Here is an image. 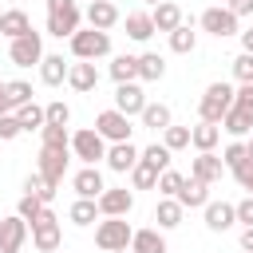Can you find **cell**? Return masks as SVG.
Instances as JSON below:
<instances>
[{
    "mask_svg": "<svg viewBox=\"0 0 253 253\" xmlns=\"http://www.w3.org/2000/svg\"><path fill=\"white\" fill-rule=\"evenodd\" d=\"M221 174H225V162H221V154H213V150H206V154H198V158L190 162V178H198V182H206V186L221 182Z\"/></svg>",
    "mask_w": 253,
    "mask_h": 253,
    "instance_id": "14",
    "label": "cell"
},
{
    "mask_svg": "<svg viewBox=\"0 0 253 253\" xmlns=\"http://www.w3.org/2000/svg\"><path fill=\"white\" fill-rule=\"evenodd\" d=\"M59 241H63V229H59L55 210L47 206V210L32 221V245H36L40 253H55V249H59Z\"/></svg>",
    "mask_w": 253,
    "mask_h": 253,
    "instance_id": "6",
    "label": "cell"
},
{
    "mask_svg": "<svg viewBox=\"0 0 253 253\" xmlns=\"http://www.w3.org/2000/svg\"><path fill=\"white\" fill-rule=\"evenodd\" d=\"M146 95H142V87L138 83H119L115 87V111H123L126 119H134V115H142L146 111Z\"/></svg>",
    "mask_w": 253,
    "mask_h": 253,
    "instance_id": "13",
    "label": "cell"
},
{
    "mask_svg": "<svg viewBox=\"0 0 253 253\" xmlns=\"http://www.w3.org/2000/svg\"><path fill=\"white\" fill-rule=\"evenodd\" d=\"M233 107H241V111H249V115H253V83H237Z\"/></svg>",
    "mask_w": 253,
    "mask_h": 253,
    "instance_id": "47",
    "label": "cell"
},
{
    "mask_svg": "<svg viewBox=\"0 0 253 253\" xmlns=\"http://www.w3.org/2000/svg\"><path fill=\"white\" fill-rule=\"evenodd\" d=\"M24 134V126H20V119H16V111H8V115H0V142H12V138H20Z\"/></svg>",
    "mask_w": 253,
    "mask_h": 253,
    "instance_id": "45",
    "label": "cell"
},
{
    "mask_svg": "<svg viewBox=\"0 0 253 253\" xmlns=\"http://www.w3.org/2000/svg\"><path fill=\"white\" fill-rule=\"evenodd\" d=\"M233 95H237V87H229V83H210V87H206V95H202V103H198V119H202V123H217V126H221L225 111L233 107Z\"/></svg>",
    "mask_w": 253,
    "mask_h": 253,
    "instance_id": "2",
    "label": "cell"
},
{
    "mask_svg": "<svg viewBox=\"0 0 253 253\" xmlns=\"http://www.w3.org/2000/svg\"><path fill=\"white\" fill-rule=\"evenodd\" d=\"M221 130H225L229 138H249V134H253V115L241 111V107H229L225 119H221Z\"/></svg>",
    "mask_w": 253,
    "mask_h": 253,
    "instance_id": "25",
    "label": "cell"
},
{
    "mask_svg": "<svg viewBox=\"0 0 253 253\" xmlns=\"http://www.w3.org/2000/svg\"><path fill=\"white\" fill-rule=\"evenodd\" d=\"M162 75H166V59L158 51H142L138 55V79L142 83H158Z\"/></svg>",
    "mask_w": 253,
    "mask_h": 253,
    "instance_id": "30",
    "label": "cell"
},
{
    "mask_svg": "<svg viewBox=\"0 0 253 253\" xmlns=\"http://www.w3.org/2000/svg\"><path fill=\"white\" fill-rule=\"evenodd\" d=\"M150 20H154V32H166V36L186 24V20H182V8H178L174 0H162L158 8H150Z\"/></svg>",
    "mask_w": 253,
    "mask_h": 253,
    "instance_id": "20",
    "label": "cell"
},
{
    "mask_svg": "<svg viewBox=\"0 0 253 253\" xmlns=\"http://www.w3.org/2000/svg\"><path fill=\"white\" fill-rule=\"evenodd\" d=\"M24 194H36V198H40V202H51V198H55V190H51V186H47V178H43V174H40V170H36V174H28V178H24Z\"/></svg>",
    "mask_w": 253,
    "mask_h": 253,
    "instance_id": "38",
    "label": "cell"
},
{
    "mask_svg": "<svg viewBox=\"0 0 253 253\" xmlns=\"http://www.w3.org/2000/svg\"><path fill=\"white\" fill-rule=\"evenodd\" d=\"M43 36L40 32H28V36H20V40H12L8 43V59L16 63V67H40L43 63Z\"/></svg>",
    "mask_w": 253,
    "mask_h": 253,
    "instance_id": "7",
    "label": "cell"
},
{
    "mask_svg": "<svg viewBox=\"0 0 253 253\" xmlns=\"http://www.w3.org/2000/svg\"><path fill=\"white\" fill-rule=\"evenodd\" d=\"M138 158H142V150H138L134 142H111V146H107V166H111L115 174L134 170V166H138Z\"/></svg>",
    "mask_w": 253,
    "mask_h": 253,
    "instance_id": "15",
    "label": "cell"
},
{
    "mask_svg": "<svg viewBox=\"0 0 253 253\" xmlns=\"http://www.w3.org/2000/svg\"><path fill=\"white\" fill-rule=\"evenodd\" d=\"M12 111V103H8V83L0 79V115H8Z\"/></svg>",
    "mask_w": 253,
    "mask_h": 253,
    "instance_id": "53",
    "label": "cell"
},
{
    "mask_svg": "<svg viewBox=\"0 0 253 253\" xmlns=\"http://www.w3.org/2000/svg\"><path fill=\"white\" fill-rule=\"evenodd\" d=\"M67 87H71V91H79V95L95 91V87H99V67H95V63H87V59H75V63H71V71H67Z\"/></svg>",
    "mask_w": 253,
    "mask_h": 253,
    "instance_id": "16",
    "label": "cell"
},
{
    "mask_svg": "<svg viewBox=\"0 0 253 253\" xmlns=\"http://www.w3.org/2000/svg\"><path fill=\"white\" fill-rule=\"evenodd\" d=\"M142 162H150V166H158V170H170V150H166L162 142H150V146L142 150Z\"/></svg>",
    "mask_w": 253,
    "mask_h": 253,
    "instance_id": "44",
    "label": "cell"
},
{
    "mask_svg": "<svg viewBox=\"0 0 253 253\" xmlns=\"http://www.w3.org/2000/svg\"><path fill=\"white\" fill-rule=\"evenodd\" d=\"M8 103H12V111L24 107V103H32V83H24V79H8Z\"/></svg>",
    "mask_w": 253,
    "mask_h": 253,
    "instance_id": "42",
    "label": "cell"
},
{
    "mask_svg": "<svg viewBox=\"0 0 253 253\" xmlns=\"http://www.w3.org/2000/svg\"><path fill=\"white\" fill-rule=\"evenodd\" d=\"M71 154H75L83 166H99V162H107V138H103L95 126H83V130L71 134Z\"/></svg>",
    "mask_w": 253,
    "mask_h": 253,
    "instance_id": "4",
    "label": "cell"
},
{
    "mask_svg": "<svg viewBox=\"0 0 253 253\" xmlns=\"http://www.w3.org/2000/svg\"><path fill=\"white\" fill-rule=\"evenodd\" d=\"M146 4H150V8H158V4H162V0H146Z\"/></svg>",
    "mask_w": 253,
    "mask_h": 253,
    "instance_id": "55",
    "label": "cell"
},
{
    "mask_svg": "<svg viewBox=\"0 0 253 253\" xmlns=\"http://www.w3.org/2000/svg\"><path fill=\"white\" fill-rule=\"evenodd\" d=\"M182 182H186V174H178V170H162V178H158V194H162V198H178Z\"/></svg>",
    "mask_w": 253,
    "mask_h": 253,
    "instance_id": "43",
    "label": "cell"
},
{
    "mask_svg": "<svg viewBox=\"0 0 253 253\" xmlns=\"http://www.w3.org/2000/svg\"><path fill=\"white\" fill-rule=\"evenodd\" d=\"M130 253H166V237H162V229H158V225H150V229H134V237H130Z\"/></svg>",
    "mask_w": 253,
    "mask_h": 253,
    "instance_id": "26",
    "label": "cell"
},
{
    "mask_svg": "<svg viewBox=\"0 0 253 253\" xmlns=\"http://www.w3.org/2000/svg\"><path fill=\"white\" fill-rule=\"evenodd\" d=\"M158 178H162V170L150 166V162H142V158H138V166L130 170V186H134V190H158Z\"/></svg>",
    "mask_w": 253,
    "mask_h": 253,
    "instance_id": "33",
    "label": "cell"
},
{
    "mask_svg": "<svg viewBox=\"0 0 253 253\" xmlns=\"http://www.w3.org/2000/svg\"><path fill=\"white\" fill-rule=\"evenodd\" d=\"M67 158H71V150L40 146V174L47 178V186H51V190H59V182H63V174H67Z\"/></svg>",
    "mask_w": 253,
    "mask_h": 253,
    "instance_id": "12",
    "label": "cell"
},
{
    "mask_svg": "<svg viewBox=\"0 0 253 253\" xmlns=\"http://www.w3.org/2000/svg\"><path fill=\"white\" fill-rule=\"evenodd\" d=\"M237 221H241V225H253V194H245V198L237 202Z\"/></svg>",
    "mask_w": 253,
    "mask_h": 253,
    "instance_id": "48",
    "label": "cell"
},
{
    "mask_svg": "<svg viewBox=\"0 0 253 253\" xmlns=\"http://www.w3.org/2000/svg\"><path fill=\"white\" fill-rule=\"evenodd\" d=\"M71 186H75V194H79V198H99V194L107 190V186H103V174H99V166H83V170H75Z\"/></svg>",
    "mask_w": 253,
    "mask_h": 253,
    "instance_id": "21",
    "label": "cell"
},
{
    "mask_svg": "<svg viewBox=\"0 0 253 253\" xmlns=\"http://www.w3.org/2000/svg\"><path fill=\"white\" fill-rule=\"evenodd\" d=\"M245 146H249V158H253V134H249V138H245Z\"/></svg>",
    "mask_w": 253,
    "mask_h": 253,
    "instance_id": "54",
    "label": "cell"
},
{
    "mask_svg": "<svg viewBox=\"0 0 253 253\" xmlns=\"http://www.w3.org/2000/svg\"><path fill=\"white\" fill-rule=\"evenodd\" d=\"M83 16H87V24H91V28H99V32H111V28L123 20V16H119V8H115L111 0H91Z\"/></svg>",
    "mask_w": 253,
    "mask_h": 253,
    "instance_id": "18",
    "label": "cell"
},
{
    "mask_svg": "<svg viewBox=\"0 0 253 253\" xmlns=\"http://www.w3.org/2000/svg\"><path fill=\"white\" fill-rule=\"evenodd\" d=\"M111 79L115 83H138V55H115L111 59Z\"/></svg>",
    "mask_w": 253,
    "mask_h": 253,
    "instance_id": "29",
    "label": "cell"
},
{
    "mask_svg": "<svg viewBox=\"0 0 253 253\" xmlns=\"http://www.w3.org/2000/svg\"><path fill=\"white\" fill-rule=\"evenodd\" d=\"M126 36H130L134 43H146V40L154 36V20H150V12H126Z\"/></svg>",
    "mask_w": 253,
    "mask_h": 253,
    "instance_id": "28",
    "label": "cell"
},
{
    "mask_svg": "<svg viewBox=\"0 0 253 253\" xmlns=\"http://www.w3.org/2000/svg\"><path fill=\"white\" fill-rule=\"evenodd\" d=\"M233 79H237V83H253V55H249V51H241V55L233 59Z\"/></svg>",
    "mask_w": 253,
    "mask_h": 253,
    "instance_id": "46",
    "label": "cell"
},
{
    "mask_svg": "<svg viewBox=\"0 0 253 253\" xmlns=\"http://www.w3.org/2000/svg\"><path fill=\"white\" fill-rule=\"evenodd\" d=\"M67 217H71L75 225H91V221L103 217V213H99V202H95V198H75L71 210H67Z\"/></svg>",
    "mask_w": 253,
    "mask_h": 253,
    "instance_id": "34",
    "label": "cell"
},
{
    "mask_svg": "<svg viewBox=\"0 0 253 253\" xmlns=\"http://www.w3.org/2000/svg\"><path fill=\"white\" fill-rule=\"evenodd\" d=\"M16 119H20L24 130H43V126H47V115H43V107H40L36 99L24 103V107H16Z\"/></svg>",
    "mask_w": 253,
    "mask_h": 253,
    "instance_id": "32",
    "label": "cell"
},
{
    "mask_svg": "<svg viewBox=\"0 0 253 253\" xmlns=\"http://www.w3.org/2000/svg\"><path fill=\"white\" fill-rule=\"evenodd\" d=\"M95 130H99L107 142H130V130H134V126H130V119H126L123 111L111 107V111H99V115H95Z\"/></svg>",
    "mask_w": 253,
    "mask_h": 253,
    "instance_id": "9",
    "label": "cell"
},
{
    "mask_svg": "<svg viewBox=\"0 0 253 253\" xmlns=\"http://www.w3.org/2000/svg\"><path fill=\"white\" fill-rule=\"evenodd\" d=\"M123 253H130V249H123Z\"/></svg>",
    "mask_w": 253,
    "mask_h": 253,
    "instance_id": "57",
    "label": "cell"
},
{
    "mask_svg": "<svg viewBox=\"0 0 253 253\" xmlns=\"http://www.w3.org/2000/svg\"><path fill=\"white\" fill-rule=\"evenodd\" d=\"M28 32H36V28H32V20H28L24 8H8V12H0V36H8V43L20 40V36H28Z\"/></svg>",
    "mask_w": 253,
    "mask_h": 253,
    "instance_id": "19",
    "label": "cell"
},
{
    "mask_svg": "<svg viewBox=\"0 0 253 253\" xmlns=\"http://www.w3.org/2000/svg\"><path fill=\"white\" fill-rule=\"evenodd\" d=\"M241 249H245V253H253V225H245V229H241Z\"/></svg>",
    "mask_w": 253,
    "mask_h": 253,
    "instance_id": "52",
    "label": "cell"
},
{
    "mask_svg": "<svg viewBox=\"0 0 253 253\" xmlns=\"http://www.w3.org/2000/svg\"><path fill=\"white\" fill-rule=\"evenodd\" d=\"M162 146L174 154V150H182V146H190V126H166L162 130Z\"/></svg>",
    "mask_w": 253,
    "mask_h": 253,
    "instance_id": "40",
    "label": "cell"
},
{
    "mask_svg": "<svg viewBox=\"0 0 253 253\" xmlns=\"http://www.w3.org/2000/svg\"><path fill=\"white\" fill-rule=\"evenodd\" d=\"M43 115H47V126H67V123H71V107H67L63 99H51V103L43 107Z\"/></svg>",
    "mask_w": 253,
    "mask_h": 253,
    "instance_id": "39",
    "label": "cell"
},
{
    "mask_svg": "<svg viewBox=\"0 0 253 253\" xmlns=\"http://www.w3.org/2000/svg\"><path fill=\"white\" fill-rule=\"evenodd\" d=\"M202 32H210V36H217V40H225V36H241V20L225 8V4H213V8H206L202 12Z\"/></svg>",
    "mask_w": 253,
    "mask_h": 253,
    "instance_id": "8",
    "label": "cell"
},
{
    "mask_svg": "<svg viewBox=\"0 0 253 253\" xmlns=\"http://www.w3.org/2000/svg\"><path fill=\"white\" fill-rule=\"evenodd\" d=\"M198 47V32L190 28V24H182V28H174L170 32V51H178V55H190Z\"/></svg>",
    "mask_w": 253,
    "mask_h": 253,
    "instance_id": "36",
    "label": "cell"
},
{
    "mask_svg": "<svg viewBox=\"0 0 253 253\" xmlns=\"http://www.w3.org/2000/svg\"><path fill=\"white\" fill-rule=\"evenodd\" d=\"M233 225H237V206H229V202H210L206 206V229L210 233H225Z\"/></svg>",
    "mask_w": 253,
    "mask_h": 253,
    "instance_id": "17",
    "label": "cell"
},
{
    "mask_svg": "<svg viewBox=\"0 0 253 253\" xmlns=\"http://www.w3.org/2000/svg\"><path fill=\"white\" fill-rule=\"evenodd\" d=\"M138 119H142V126H150V130H166V126H174V115H170L166 103H146V111H142Z\"/></svg>",
    "mask_w": 253,
    "mask_h": 253,
    "instance_id": "31",
    "label": "cell"
},
{
    "mask_svg": "<svg viewBox=\"0 0 253 253\" xmlns=\"http://www.w3.org/2000/svg\"><path fill=\"white\" fill-rule=\"evenodd\" d=\"M178 202H182V210H206L210 206V186L198 182V178H186L182 190H178Z\"/></svg>",
    "mask_w": 253,
    "mask_h": 253,
    "instance_id": "22",
    "label": "cell"
},
{
    "mask_svg": "<svg viewBox=\"0 0 253 253\" xmlns=\"http://www.w3.org/2000/svg\"><path fill=\"white\" fill-rule=\"evenodd\" d=\"M241 51H249V55H253V24H249V28H241Z\"/></svg>",
    "mask_w": 253,
    "mask_h": 253,
    "instance_id": "51",
    "label": "cell"
},
{
    "mask_svg": "<svg viewBox=\"0 0 253 253\" xmlns=\"http://www.w3.org/2000/svg\"><path fill=\"white\" fill-rule=\"evenodd\" d=\"M28 237H32V225H28L20 213L0 217V253H20Z\"/></svg>",
    "mask_w": 253,
    "mask_h": 253,
    "instance_id": "11",
    "label": "cell"
},
{
    "mask_svg": "<svg viewBox=\"0 0 253 253\" xmlns=\"http://www.w3.org/2000/svg\"><path fill=\"white\" fill-rule=\"evenodd\" d=\"M12 4H16V8H20V4H24V0H12Z\"/></svg>",
    "mask_w": 253,
    "mask_h": 253,
    "instance_id": "56",
    "label": "cell"
},
{
    "mask_svg": "<svg viewBox=\"0 0 253 253\" xmlns=\"http://www.w3.org/2000/svg\"><path fill=\"white\" fill-rule=\"evenodd\" d=\"M221 162H225V170H229V174H233V170H241L245 162H253V158H249V146H245V138H233V142L221 150Z\"/></svg>",
    "mask_w": 253,
    "mask_h": 253,
    "instance_id": "35",
    "label": "cell"
},
{
    "mask_svg": "<svg viewBox=\"0 0 253 253\" xmlns=\"http://www.w3.org/2000/svg\"><path fill=\"white\" fill-rule=\"evenodd\" d=\"M225 8L241 20V16H253V0H225Z\"/></svg>",
    "mask_w": 253,
    "mask_h": 253,
    "instance_id": "50",
    "label": "cell"
},
{
    "mask_svg": "<svg viewBox=\"0 0 253 253\" xmlns=\"http://www.w3.org/2000/svg\"><path fill=\"white\" fill-rule=\"evenodd\" d=\"M182 202L178 198H158V206H154V221H158V229H178L182 225Z\"/></svg>",
    "mask_w": 253,
    "mask_h": 253,
    "instance_id": "27",
    "label": "cell"
},
{
    "mask_svg": "<svg viewBox=\"0 0 253 253\" xmlns=\"http://www.w3.org/2000/svg\"><path fill=\"white\" fill-rule=\"evenodd\" d=\"M95 202H99V213H103V217H126V213L134 210V194H130L126 186H107Z\"/></svg>",
    "mask_w": 253,
    "mask_h": 253,
    "instance_id": "10",
    "label": "cell"
},
{
    "mask_svg": "<svg viewBox=\"0 0 253 253\" xmlns=\"http://www.w3.org/2000/svg\"><path fill=\"white\" fill-rule=\"evenodd\" d=\"M67 71H71V63H67L63 55H43V63H40V83H43V87H59V83H67Z\"/></svg>",
    "mask_w": 253,
    "mask_h": 253,
    "instance_id": "23",
    "label": "cell"
},
{
    "mask_svg": "<svg viewBox=\"0 0 253 253\" xmlns=\"http://www.w3.org/2000/svg\"><path fill=\"white\" fill-rule=\"evenodd\" d=\"M130 237H134V229H130L126 217H103V221L95 225V245H99L103 253H123V249H130Z\"/></svg>",
    "mask_w": 253,
    "mask_h": 253,
    "instance_id": "3",
    "label": "cell"
},
{
    "mask_svg": "<svg viewBox=\"0 0 253 253\" xmlns=\"http://www.w3.org/2000/svg\"><path fill=\"white\" fill-rule=\"evenodd\" d=\"M83 12L75 8V0H47V36L55 40H71L79 32Z\"/></svg>",
    "mask_w": 253,
    "mask_h": 253,
    "instance_id": "1",
    "label": "cell"
},
{
    "mask_svg": "<svg viewBox=\"0 0 253 253\" xmlns=\"http://www.w3.org/2000/svg\"><path fill=\"white\" fill-rule=\"evenodd\" d=\"M217 142H221V126H217V123H202V119H198V126H190V146H194L198 154L213 150Z\"/></svg>",
    "mask_w": 253,
    "mask_h": 253,
    "instance_id": "24",
    "label": "cell"
},
{
    "mask_svg": "<svg viewBox=\"0 0 253 253\" xmlns=\"http://www.w3.org/2000/svg\"><path fill=\"white\" fill-rule=\"evenodd\" d=\"M43 210H47V202H40L36 194H24V198H20V206H16V213H20V217H24L28 225H32V221H36V217H40Z\"/></svg>",
    "mask_w": 253,
    "mask_h": 253,
    "instance_id": "41",
    "label": "cell"
},
{
    "mask_svg": "<svg viewBox=\"0 0 253 253\" xmlns=\"http://www.w3.org/2000/svg\"><path fill=\"white\" fill-rule=\"evenodd\" d=\"M233 178H237V186H241L245 194H253V162H245L241 170H233Z\"/></svg>",
    "mask_w": 253,
    "mask_h": 253,
    "instance_id": "49",
    "label": "cell"
},
{
    "mask_svg": "<svg viewBox=\"0 0 253 253\" xmlns=\"http://www.w3.org/2000/svg\"><path fill=\"white\" fill-rule=\"evenodd\" d=\"M40 146H55V150H71V130L67 126H43L40 130Z\"/></svg>",
    "mask_w": 253,
    "mask_h": 253,
    "instance_id": "37",
    "label": "cell"
},
{
    "mask_svg": "<svg viewBox=\"0 0 253 253\" xmlns=\"http://www.w3.org/2000/svg\"><path fill=\"white\" fill-rule=\"evenodd\" d=\"M111 51V32H99V28H79L75 36H71V55L75 59H87V63H95V59H103Z\"/></svg>",
    "mask_w": 253,
    "mask_h": 253,
    "instance_id": "5",
    "label": "cell"
}]
</instances>
